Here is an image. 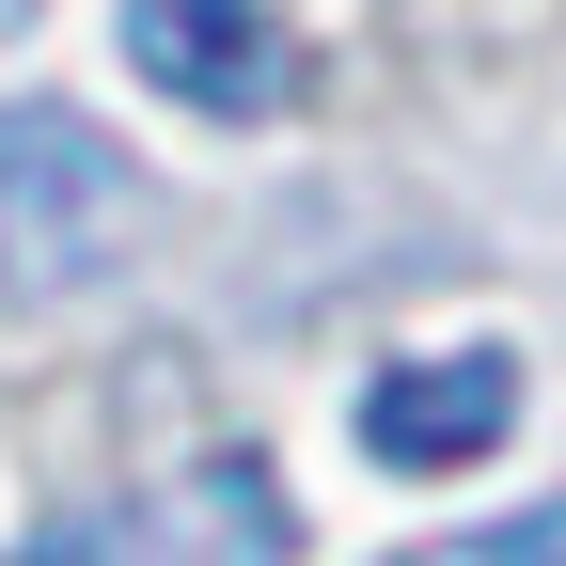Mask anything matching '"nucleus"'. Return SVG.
I'll list each match as a JSON object with an SVG mask.
<instances>
[{"label": "nucleus", "instance_id": "nucleus-1", "mask_svg": "<svg viewBox=\"0 0 566 566\" xmlns=\"http://www.w3.org/2000/svg\"><path fill=\"white\" fill-rule=\"evenodd\" d=\"M126 237H142L126 142H111L95 111H63V95H17V111H0V315L111 283Z\"/></svg>", "mask_w": 566, "mask_h": 566}, {"label": "nucleus", "instance_id": "nucleus-2", "mask_svg": "<svg viewBox=\"0 0 566 566\" xmlns=\"http://www.w3.org/2000/svg\"><path fill=\"white\" fill-rule=\"evenodd\" d=\"M126 63L189 126H268L283 95H300V48H283L268 0H126Z\"/></svg>", "mask_w": 566, "mask_h": 566}, {"label": "nucleus", "instance_id": "nucleus-3", "mask_svg": "<svg viewBox=\"0 0 566 566\" xmlns=\"http://www.w3.org/2000/svg\"><path fill=\"white\" fill-rule=\"evenodd\" d=\"M520 441V346H441V363L363 378V457L378 472H472Z\"/></svg>", "mask_w": 566, "mask_h": 566}, {"label": "nucleus", "instance_id": "nucleus-4", "mask_svg": "<svg viewBox=\"0 0 566 566\" xmlns=\"http://www.w3.org/2000/svg\"><path fill=\"white\" fill-rule=\"evenodd\" d=\"M0 17H17V0H0Z\"/></svg>", "mask_w": 566, "mask_h": 566}]
</instances>
